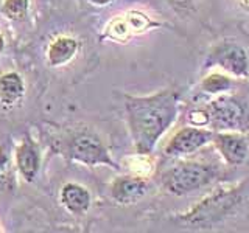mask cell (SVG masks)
Instances as JSON below:
<instances>
[{"instance_id": "6da1fadb", "label": "cell", "mask_w": 249, "mask_h": 233, "mask_svg": "<svg viewBox=\"0 0 249 233\" xmlns=\"http://www.w3.org/2000/svg\"><path fill=\"white\" fill-rule=\"evenodd\" d=\"M124 109L136 151L146 155L176 120L179 93L165 89L148 97H126Z\"/></svg>"}, {"instance_id": "7a4b0ae2", "label": "cell", "mask_w": 249, "mask_h": 233, "mask_svg": "<svg viewBox=\"0 0 249 233\" xmlns=\"http://www.w3.org/2000/svg\"><path fill=\"white\" fill-rule=\"evenodd\" d=\"M241 202L240 188H218L210 193L198 205H195L189 213L182 216V221L190 225L207 227L224 217L231 216Z\"/></svg>"}, {"instance_id": "3957f363", "label": "cell", "mask_w": 249, "mask_h": 233, "mask_svg": "<svg viewBox=\"0 0 249 233\" xmlns=\"http://www.w3.org/2000/svg\"><path fill=\"white\" fill-rule=\"evenodd\" d=\"M216 168L210 163L181 162L163 174L162 183L168 193L185 196L210 185L216 179Z\"/></svg>"}, {"instance_id": "277c9868", "label": "cell", "mask_w": 249, "mask_h": 233, "mask_svg": "<svg viewBox=\"0 0 249 233\" xmlns=\"http://www.w3.org/2000/svg\"><path fill=\"white\" fill-rule=\"evenodd\" d=\"M209 115V128L213 132L220 131H245L246 112L238 100L221 93L206 106Z\"/></svg>"}, {"instance_id": "5b68a950", "label": "cell", "mask_w": 249, "mask_h": 233, "mask_svg": "<svg viewBox=\"0 0 249 233\" xmlns=\"http://www.w3.org/2000/svg\"><path fill=\"white\" fill-rule=\"evenodd\" d=\"M69 157L73 162L88 166L106 165L114 169H120V166L109 155L106 146L101 143V140L92 134H80L73 140H70Z\"/></svg>"}, {"instance_id": "8992f818", "label": "cell", "mask_w": 249, "mask_h": 233, "mask_svg": "<svg viewBox=\"0 0 249 233\" xmlns=\"http://www.w3.org/2000/svg\"><path fill=\"white\" fill-rule=\"evenodd\" d=\"M218 66L237 78L249 76V56L235 41L220 42L206 59V68Z\"/></svg>"}, {"instance_id": "52a82bcc", "label": "cell", "mask_w": 249, "mask_h": 233, "mask_svg": "<svg viewBox=\"0 0 249 233\" xmlns=\"http://www.w3.org/2000/svg\"><path fill=\"white\" fill-rule=\"evenodd\" d=\"M213 138V131L207 128H199V126H187L179 129L176 134L170 138L167 143L165 155L168 157H184L196 152L202 146L212 142Z\"/></svg>"}, {"instance_id": "ba28073f", "label": "cell", "mask_w": 249, "mask_h": 233, "mask_svg": "<svg viewBox=\"0 0 249 233\" xmlns=\"http://www.w3.org/2000/svg\"><path fill=\"white\" fill-rule=\"evenodd\" d=\"M212 143L220 151L221 157L228 165H241L249 154L248 138L240 134V131H220L213 132Z\"/></svg>"}, {"instance_id": "9c48e42d", "label": "cell", "mask_w": 249, "mask_h": 233, "mask_svg": "<svg viewBox=\"0 0 249 233\" xmlns=\"http://www.w3.org/2000/svg\"><path fill=\"white\" fill-rule=\"evenodd\" d=\"M146 191L148 183L145 182V179L137 176L117 177L111 186L112 198L119 204H136L145 196Z\"/></svg>"}, {"instance_id": "30bf717a", "label": "cell", "mask_w": 249, "mask_h": 233, "mask_svg": "<svg viewBox=\"0 0 249 233\" xmlns=\"http://www.w3.org/2000/svg\"><path fill=\"white\" fill-rule=\"evenodd\" d=\"M90 193L78 183H66L61 190V202L70 213L81 216L90 208Z\"/></svg>"}, {"instance_id": "8fae6325", "label": "cell", "mask_w": 249, "mask_h": 233, "mask_svg": "<svg viewBox=\"0 0 249 233\" xmlns=\"http://www.w3.org/2000/svg\"><path fill=\"white\" fill-rule=\"evenodd\" d=\"M16 163H18L22 177L27 182H33L37 176L39 166H41V157H39L36 146L30 140H23L19 145L18 151H16Z\"/></svg>"}, {"instance_id": "7c38bea8", "label": "cell", "mask_w": 249, "mask_h": 233, "mask_svg": "<svg viewBox=\"0 0 249 233\" xmlns=\"http://www.w3.org/2000/svg\"><path fill=\"white\" fill-rule=\"evenodd\" d=\"M80 44L73 37H58L56 41L52 42L47 51V59H49L52 67H61L66 66L67 62L72 61L76 54Z\"/></svg>"}, {"instance_id": "4fadbf2b", "label": "cell", "mask_w": 249, "mask_h": 233, "mask_svg": "<svg viewBox=\"0 0 249 233\" xmlns=\"http://www.w3.org/2000/svg\"><path fill=\"white\" fill-rule=\"evenodd\" d=\"M25 95V84L20 75L10 72L0 76V103L11 107L20 103Z\"/></svg>"}, {"instance_id": "5bb4252c", "label": "cell", "mask_w": 249, "mask_h": 233, "mask_svg": "<svg viewBox=\"0 0 249 233\" xmlns=\"http://www.w3.org/2000/svg\"><path fill=\"white\" fill-rule=\"evenodd\" d=\"M232 87H233L232 78L220 72L209 73L206 78H202V81H201V89L206 93H210V95H221V93L232 90Z\"/></svg>"}, {"instance_id": "9a60e30c", "label": "cell", "mask_w": 249, "mask_h": 233, "mask_svg": "<svg viewBox=\"0 0 249 233\" xmlns=\"http://www.w3.org/2000/svg\"><path fill=\"white\" fill-rule=\"evenodd\" d=\"M30 0H5L2 11L13 20H23L28 14Z\"/></svg>"}, {"instance_id": "2e32d148", "label": "cell", "mask_w": 249, "mask_h": 233, "mask_svg": "<svg viewBox=\"0 0 249 233\" xmlns=\"http://www.w3.org/2000/svg\"><path fill=\"white\" fill-rule=\"evenodd\" d=\"M189 123L192 126H199V128H206L209 126V115L206 109H196V111H192L189 114Z\"/></svg>"}, {"instance_id": "e0dca14e", "label": "cell", "mask_w": 249, "mask_h": 233, "mask_svg": "<svg viewBox=\"0 0 249 233\" xmlns=\"http://www.w3.org/2000/svg\"><path fill=\"white\" fill-rule=\"evenodd\" d=\"M8 169V151L5 146H0V177H3Z\"/></svg>"}, {"instance_id": "ac0fdd59", "label": "cell", "mask_w": 249, "mask_h": 233, "mask_svg": "<svg viewBox=\"0 0 249 233\" xmlns=\"http://www.w3.org/2000/svg\"><path fill=\"white\" fill-rule=\"evenodd\" d=\"M168 2L173 5L175 8H178V6H187V5H190V2L192 0H168Z\"/></svg>"}, {"instance_id": "d6986e66", "label": "cell", "mask_w": 249, "mask_h": 233, "mask_svg": "<svg viewBox=\"0 0 249 233\" xmlns=\"http://www.w3.org/2000/svg\"><path fill=\"white\" fill-rule=\"evenodd\" d=\"M89 2L93 3V5H98V6H105V5L112 3L114 0H89Z\"/></svg>"}, {"instance_id": "ffe728a7", "label": "cell", "mask_w": 249, "mask_h": 233, "mask_svg": "<svg viewBox=\"0 0 249 233\" xmlns=\"http://www.w3.org/2000/svg\"><path fill=\"white\" fill-rule=\"evenodd\" d=\"M3 47H5V42H3V37L0 36V53L3 51Z\"/></svg>"}, {"instance_id": "44dd1931", "label": "cell", "mask_w": 249, "mask_h": 233, "mask_svg": "<svg viewBox=\"0 0 249 233\" xmlns=\"http://www.w3.org/2000/svg\"><path fill=\"white\" fill-rule=\"evenodd\" d=\"M241 2H243V3H246V5H248V3H249V0H241Z\"/></svg>"}]
</instances>
